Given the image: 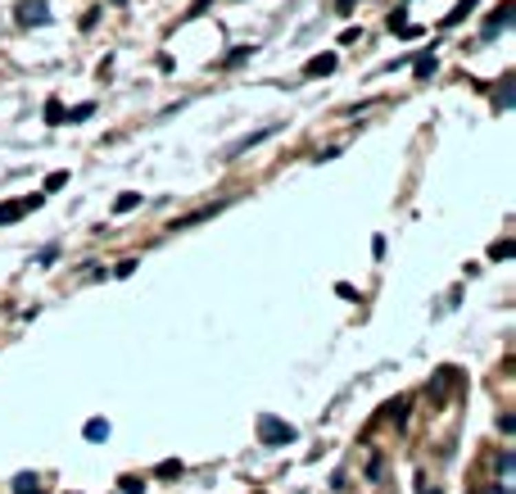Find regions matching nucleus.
<instances>
[{"mask_svg":"<svg viewBox=\"0 0 516 494\" xmlns=\"http://www.w3.org/2000/svg\"><path fill=\"white\" fill-rule=\"evenodd\" d=\"M131 272H136V259H122V264L114 268V277H131Z\"/></svg>","mask_w":516,"mask_h":494,"instance_id":"17","label":"nucleus"},{"mask_svg":"<svg viewBox=\"0 0 516 494\" xmlns=\"http://www.w3.org/2000/svg\"><path fill=\"white\" fill-rule=\"evenodd\" d=\"M105 436H109V422H105V418H91V422H86V440H96V444H100Z\"/></svg>","mask_w":516,"mask_h":494,"instance_id":"7","label":"nucleus"},{"mask_svg":"<svg viewBox=\"0 0 516 494\" xmlns=\"http://www.w3.org/2000/svg\"><path fill=\"white\" fill-rule=\"evenodd\" d=\"M36 490V476L32 472H19V476H14V494H32Z\"/></svg>","mask_w":516,"mask_h":494,"instance_id":"9","label":"nucleus"},{"mask_svg":"<svg viewBox=\"0 0 516 494\" xmlns=\"http://www.w3.org/2000/svg\"><path fill=\"white\" fill-rule=\"evenodd\" d=\"M489 494H507V490H503V485H494V490H489Z\"/></svg>","mask_w":516,"mask_h":494,"instance_id":"21","label":"nucleus"},{"mask_svg":"<svg viewBox=\"0 0 516 494\" xmlns=\"http://www.w3.org/2000/svg\"><path fill=\"white\" fill-rule=\"evenodd\" d=\"M32 494H41V490H32Z\"/></svg>","mask_w":516,"mask_h":494,"instance_id":"22","label":"nucleus"},{"mask_svg":"<svg viewBox=\"0 0 516 494\" xmlns=\"http://www.w3.org/2000/svg\"><path fill=\"white\" fill-rule=\"evenodd\" d=\"M91 114H96V105H77V109L64 114V122H82V118H91Z\"/></svg>","mask_w":516,"mask_h":494,"instance_id":"13","label":"nucleus"},{"mask_svg":"<svg viewBox=\"0 0 516 494\" xmlns=\"http://www.w3.org/2000/svg\"><path fill=\"white\" fill-rule=\"evenodd\" d=\"M122 494H140V490H145V485H140V476H122Z\"/></svg>","mask_w":516,"mask_h":494,"instance_id":"16","label":"nucleus"},{"mask_svg":"<svg viewBox=\"0 0 516 494\" xmlns=\"http://www.w3.org/2000/svg\"><path fill=\"white\" fill-rule=\"evenodd\" d=\"M512 19H516V5H512V0H503V5H498V10L489 14V28H484V41H489V36H498V32H503V28H507V23H512Z\"/></svg>","mask_w":516,"mask_h":494,"instance_id":"4","label":"nucleus"},{"mask_svg":"<svg viewBox=\"0 0 516 494\" xmlns=\"http://www.w3.org/2000/svg\"><path fill=\"white\" fill-rule=\"evenodd\" d=\"M159 476H163V481H177V476H182V462H177V458L159 462Z\"/></svg>","mask_w":516,"mask_h":494,"instance_id":"12","label":"nucleus"},{"mask_svg":"<svg viewBox=\"0 0 516 494\" xmlns=\"http://www.w3.org/2000/svg\"><path fill=\"white\" fill-rule=\"evenodd\" d=\"M68 186V173H50V177H45V191H41V195H54V191H64Z\"/></svg>","mask_w":516,"mask_h":494,"instance_id":"11","label":"nucleus"},{"mask_svg":"<svg viewBox=\"0 0 516 494\" xmlns=\"http://www.w3.org/2000/svg\"><path fill=\"white\" fill-rule=\"evenodd\" d=\"M41 200H45V195H32V200H5V204H0V227H5V222H19L23 213H32Z\"/></svg>","mask_w":516,"mask_h":494,"instance_id":"3","label":"nucleus"},{"mask_svg":"<svg viewBox=\"0 0 516 494\" xmlns=\"http://www.w3.org/2000/svg\"><path fill=\"white\" fill-rule=\"evenodd\" d=\"M208 5H213V0H195V5H191V10H186V14H191V19H195V14H204Z\"/></svg>","mask_w":516,"mask_h":494,"instance_id":"18","label":"nucleus"},{"mask_svg":"<svg viewBox=\"0 0 516 494\" xmlns=\"http://www.w3.org/2000/svg\"><path fill=\"white\" fill-rule=\"evenodd\" d=\"M335 50H326V55H317V59H308V68H303V77H326V73H335Z\"/></svg>","mask_w":516,"mask_h":494,"instance_id":"5","label":"nucleus"},{"mask_svg":"<svg viewBox=\"0 0 516 494\" xmlns=\"http://www.w3.org/2000/svg\"><path fill=\"white\" fill-rule=\"evenodd\" d=\"M258 440H263L268 449H281V444H294V440H299V431L286 427V422L272 418V413H263V418H258Z\"/></svg>","mask_w":516,"mask_h":494,"instance_id":"1","label":"nucleus"},{"mask_svg":"<svg viewBox=\"0 0 516 494\" xmlns=\"http://www.w3.org/2000/svg\"><path fill=\"white\" fill-rule=\"evenodd\" d=\"M512 254H516V245H512V241H498L494 250H489V259H498V264H503V259H512Z\"/></svg>","mask_w":516,"mask_h":494,"instance_id":"14","label":"nucleus"},{"mask_svg":"<svg viewBox=\"0 0 516 494\" xmlns=\"http://www.w3.org/2000/svg\"><path fill=\"white\" fill-rule=\"evenodd\" d=\"M136 204H140V195H136V191H127V195H118V200H114V213H131Z\"/></svg>","mask_w":516,"mask_h":494,"instance_id":"8","label":"nucleus"},{"mask_svg":"<svg viewBox=\"0 0 516 494\" xmlns=\"http://www.w3.org/2000/svg\"><path fill=\"white\" fill-rule=\"evenodd\" d=\"M435 64H440V59H435V55L426 50V55L417 59V77H430V73H435Z\"/></svg>","mask_w":516,"mask_h":494,"instance_id":"15","label":"nucleus"},{"mask_svg":"<svg viewBox=\"0 0 516 494\" xmlns=\"http://www.w3.org/2000/svg\"><path fill=\"white\" fill-rule=\"evenodd\" d=\"M475 5H480V0H458V5H453V14H444V23H440V28H458V23H462L466 14L475 10Z\"/></svg>","mask_w":516,"mask_h":494,"instance_id":"6","label":"nucleus"},{"mask_svg":"<svg viewBox=\"0 0 516 494\" xmlns=\"http://www.w3.org/2000/svg\"><path fill=\"white\" fill-rule=\"evenodd\" d=\"M64 105H59V100H45V122H54V127H59V122H64Z\"/></svg>","mask_w":516,"mask_h":494,"instance_id":"10","label":"nucleus"},{"mask_svg":"<svg viewBox=\"0 0 516 494\" xmlns=\"http://www.w3.org/2000/svg\"><path fill=\"white\" fill-rule=\"evenodd\" d=\"M50 19V5L45 0H23L19 5V28H41Z\"/></svg>","mask_w":516,"mask_h":494,"instance_id":"2","label":"nucleus"},{"mask_svg":"<svg viewBox=\"0 0 516 494\" xmlns=\"http://www.w3.org/2000/svg\"><path fill=\"white\" fill-rule=\"evenodd\" d=\"M417 490H421V494H440V490H430V485H426V481H421V485H417Z\"/></svg>","mask_w":516,"mask_h":494,"instance_id":"20","label":"nucleus"},{"mask_svg":"<svg viewBox=\"0 0 516 494\" xmlns=\"http://www.w3.org/2000/svg\"><path fill=\"white\" fill-rule=\"evenodd\" d=\"M354 5H358V0H335V14H349Z\"/></svg>","mask_w":516,"mask_h":494,"instance_id":"19","label":"nucleus"}]
</instances>
